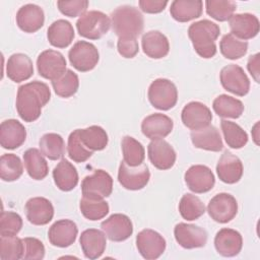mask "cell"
<instances>
[{
  "instance_id": "1",
  "label": "cell",
  "mask_w": 260,
  "mask_h": 260,
  "mask_svg": "<svg viewBox=\"0 0 260 260\" xmlns=\"http://www.w3.org/2000/svg\"><path fill=\"white\" fill-rule=\"evenodd\" d=\"M51 98L49 86L39 80L20 85L16 94V111L24 122H34L42 114V108Z\"/></svg>"
},
{
  "instance_id": "2",
  "label": "cell",
  "mask_w": 260,
  "mask_h": 260,
  "mask_svg": "<svg viewBox=\"0 0 260 260\" xmlns=\"http://www.w3.org/2000/svg\"><path fill=\"white\" fill-rule=\"evenodd\" d=\"M219 35V26L208 19L193 22L188 28V37L194 50L204 59L212 58L216 54L215 41Z\"/></svg>"
},
{
  "instance_id": "3",
  "label": "cell",
  "mask_w": 260,
  "mask_h": 260,
  "mask_svg": "<svg viewBox=\"0 0 260 260\" xmlns=\"http://www.w3.org/2000/svg\"><path fill=\"white\" fill-rule=\"evenodd\" d=\"M111 25L118 38L136 39L143 30L144 19L134 6L122 5L111 13Z\"/></svg>"
},
{
  "instance_id": "4",
  "label": "cell",
  "mask_w": 260,
  "mask_h": 260,
  "mask_svg": "<svg viewBox=\"0 0 260 260\" xmlns=\"http://www.w3.org/2000/svg\"><path fill=\"white\" fill-rule=\"evenodd\" d=\"M111 19L107 14L98 10H90L82 14L76 21L78 34L89 40H99L110 29Z\"/></svg>"
},
{
  "instance_id": "5",
  "label": "cell",
  "mask_w": 260,
  "mask_h": 260,
  "mask_svg": "<svg viewBox=\"0 0 260 260\" xmlns=\"http://www.w3.org/2000/svg\"><path fill=\"white\" fill-rule=\"evenodd\" d=\"M147 96L152 107L168 111L177 104L178 89L173 81L166 78H157L150 83Z\"/></svg>"
},
{
  "instance_id": "6",
  "label": "cell",
  "mask_w": 260,
  "mask_h": 260,
  "mask_svg": "<svg viewBox=\"0 0 260 260\" xmlns=\"http://www.w3.org/2000/svg\"><path fill=\"white\" fill-rule=\"evenodd\" d=\"M68 58L76 70L87 72L96 66L100 60V54L93 44L86 41H78L69 50Z\"/></svg>"
},
{
  "instance_id": "7",
  "label": "cell",
  "mask_w": 260,
  "mask_h": 260,
  "mask_svg": "<svg viewBox=\"0 0 260 260\" xmlns=\"http://www.w3.org/2000/svg\"><path fill=\"white\" fill-rule=\"evenodd\" d=\"M113 191V179L104 170H94L81 182V192L83 197L92 199H104L109 197Z\"/></svg>"
},
{
  "instance_id": "8",
  "label": "cell",
  "mask_w": 260,
  "mask_h": 260,
  "mask_svg": "<svg viewBox=\"0 0 260 260\" xmlns=\"http://www.w3.org/2000/svg\"><path fill=\"white\" fill-rule=\"evenodd\" d=\"M222 87L239 96L246 95L250 90V80L244 69L236 64L223 67L219 74Z\"/></svg>"
},
{
  "instance_id": "9",
  "label": "cell",
  "mask_w": 260,
  "mask_h": 260,
  "mask_svg": "<svg viewBox=\"0 0 260 260\" xmlns=\"http://www.w3.org/2000/svg\"><path fill=\"white\" fill-rule=\"evenodd\" d=\"M209 216L216 222L226 223L238 213V202L229 193H218L212 197L207 205Z\"/></svg>"
},
{
  "instance_id": "10",
  "label": "cell",
  "mask_w": 260,
  "mask_h": 260,
  "mask_svg": "<svg viewBox=\"0 0 260 260\" xmlns=\"http://www.w3.org/2000/svg\"><path fill=\"white\" fill-rule=\"evenodd\" d=\"M166 246L165 238L153 230H142L136 236L137 250L146 260H154L160 257L166 250Z\"/></svg>"
},
{
  "instance_id": "11",
  "label": "cell",
  "mask_w": 260,
  "mask_h": 260,
  "mask_svg": "<svg viewBox=\"0 0 260 260\" xmlns=\"http://www.w3.org/2000/svg\"><path fill=\"white\" fill-rule=\"evenodd\" d=\"M150 178V173L145 164L139 166H129L124 160L121 161L118 171V181L127 190L143 189Z\"/></svg>"
},
{
  "instance_id": "12",
  "label": "cell",
  "mask_w": 260,
  "mask_h": 260,
  "mask_svg": "<svg viewBox=\"0 0 260 260\" xmlns=\"http://www.w3.org/2000/svg\"><path fill=\"white\" fill-rule=\"evenodd\" d=\"M37 68L39 74L50 80H55L65 73L66 60L65 57L58 51L46 50L43 51L37 59Z\"/></svg>"
},
{
  "instance_id": "13",
  "label": "cell",
  "mask_w": 260,
  "mask_h": 260,
  "mask_svg": "<svg viewBox=\"0 0 260 260\" xmlns=\"http://www.w3.org/2000/svg\"><path fill=\"white\" fill-rule=\"evenodd\" d=\"M184 179L187 187L197 194L210 191L215 184V178L212 171L203 165L191 166L186 171Z\"/></svg>"
},
{
  "instance_id": "14",
  "label": "cell",
  "mask_w": 260,
  "mask_h": 260,
  "mask_svg": "<svg viewBox=\"0 0 260 260\" xmlns=\"http://www.w3.org/2000/svg\"><path fill=\"white\" fill-rule=\"evenodd\" d=\"M177 243L185 249L204 247L207 242V233L203 228L195 224L180 222L174 229Z\"/></svg>"
},
{
  "instance_id": "15",
  "label": "cell",
  "mask_w": 260,
  "mask_h": 260,
  "mask_svg": "<svg viewBox=\"0 0 260 260\" xmlns=\"http://www.w3.org/2000/svg\"><path fill=\"white\" fill-rule=\"evenodd\" d=\"M107 238L113 242H123L133 234L131 219L122 213H115L101 223Z\"/></svg>"
},
{
  "instance_id": "16",
  "label": "cell",
  "mask_w": 260,
  "mask_h": 260,
  "mask_svg": "<svg viewBox=\"0 0 260 260\" xmlns=\"http://www.w3.org/2000/svg\"><path fill=\"white\" fill-rule=\"evenodd\" d=\"M147 152L150 162L158 170H169L176 162V151L165 139L151 140L147 146Z\"/></svg>"
},
{
  "instance_id": "17",
  "label": "cell",
  "mask_w": 260,
  "mask_h": 260,
  "mask_svg": "<svg viewBox=\"0 0 260 260\" xmlns=\"http://www.w3.org/2000/svg\"><path fill=\"white\" fill-rule=\"evenodd\" d=\"M181 119L187 128L198 130L210 124L212 114L206 105L200 102H190L183 108Z\"/></svg>"
},
{
  "instance_id": "18",
  "label": "cell",
  "mask_w": 260,
  "mask_h": 260,
  "mask_svg": "<svg viewBox=\"0 0 260 260\" xmlns=\"http://www.w3.org/2000/svg\"><path fill=\"white\" fill-rule=\"evenodd\" d=\"M24 211L28 221L35 225H45L54 216L52 202L45 197H32L24 205Z\"/></svg>"
},
{
  "instance_id": "19",
  "label": "cell",
  "mask_w": 260,
  "mask_h": 260,
  "mask_svg": "<svg viewBox=\"0 0 260 260\" xmlns=\"http://www.w3.org/2000/svg\"><path fill=\"white\" fill-rule=\"evenodd\" d=\"M77 234L78 229L74 221L70 219H60L50 226L48 238L53 246L67 248L75 242Z\"/></svg>"
},
{
  "instance_id": "20",
  "label": "cell",
  "mask_w": 260,
  "mask_h": 260,
  "mask_svg": "<svg viewBox=\"0 0 260 260\" xmlns=\"http://www.w3.org/2000/svg\"><path fill=\"white\" fill-rule=\"evenodd\" d=\"M244 168L241 159L229 150H225L218 159L216 173L219 180L225 184H236L243 176Z\"/></svg>"
},
{
  "instance_id": "21",
  "label": "cell",
  "mask_w": 260,
  "mask_h": 260,
  "mask_svg": "<svg viewBox=\"0 0 260 260\" xmlns=\"http://www.w3.org/2000/svg\"><path fill=\"white\" fill-rule=\"evenodd\" d=\"M173 127V120L160 113H154L145 117L141 123L142 133L151 140L165 138L172 132Z\"/></svg>"
},
{
  "instance_id": "22",
  "label": "cell",
  "mask_w": 260,
  "mask_h": 260,
  "mask_svg": "<svg viewBox=\"0 0 260 260\" xmlns=\"http://www.w3.org/2000/svg\"><path fill=\"white\" fill-rule=\"evenodd\" d=\"M214 247L217 253L221 256L234 257L242 250L243 238L238 231L223 228L215 235Z\"/></svg>"
},
{
  "instance_id": "23",
  "label": "cell",
  "mask_w": 260,
  "mask_h": 260,
  "mask_svg": "<svg viewBox=\"0 0 260 260\" xmlns=\"http://www.w3.org/2000/svg\"><path fill=\"white\" fill-rule=\"evenodd\" d=\"M45 22L44 10L36 4H25L16 13V23L18 27L28 34L39 30Z\"/></svg>"
},
{
  "instance_id": "24",
  "label": "cell",
  "mask_w": 260,
  "mask_h": 260,
  "mask_svg": "<svg viewBox=\"0 0 260 260\" xmlns=\"http://www.w3.org/2000/svg\"><path fill=\"white\" fill-rule=\"evenodd\" d=\"M26 139L24 126L15 119H8L0 125V144L5 149H15Z\"/></svg>"
},
{
  "instance_id": "25",
  "label": "cell",
  "mask_w": 260,
  "mask_h": 260,
  "mask_svg": "<svg viewBox=\"0 0 260 260\" xmlns=\"http://www.w3.org/2000/svg\"><path fill=\"white\" fill-rule=\"evenodd\" d=\"M79 243L82 252L87 259H98L106 250V235L100 230L88 229L81 233Z\"/></svg>"
},
{
  "instance_id": "26",
  "label": "cell",
  "mask_w": 260,
  "mask_h": 260,
  "mask_svg": "<svg viewBox=\"0 0 260 260\" xmlns=\"http://www.w3.org/2000/svg\"><path fill=\"white\" fill-rule=\"evenodd\" d=\"M231 34L241 40H250L259 32V20L251 13L234 14L230 19Z\"/></svg>"
},
{
  "instance_id": "27",
  "label": "cell",
  "mask_w": 260,
  "mask_h": 260,
  "mask_svg": "<svg viewBox=\"0 0 260 260\" xmlns=\"http://www.w3.org/2000/svg\"><path fill=\"white\" fill-rule=\"evenodd\" d=\"M191 141L196 148L204 150L217 152L223 148L222 139L218 129L210 124L201 129L192 130Z\"/></svg>"
},
{
  "instance_id": "28",
  "label": "cell",
  "mask_w": 260,
  "mask_h": 260,
  "mask_svg": "<svg viewBox=\"0 0 260 260\" xmlns=\"http://www.w3.org/2000/svg\"><path fill=\"white\" fill-rule=\"evenodd\" d=\"M34 74V65L30 58L22 53L12 54L6 63V75L14 82L27 80Z\"/></svg>"
},
{
  "instance_id": "29",
  "label": "cell",
  "mask_w": 260,
  "mask_h": 260,
  "mask_svg": "<svg viewBox=\"0 0 260 260\" xmlns=\"http://www.w3.org/2000/svg\"><path fill=\"white\" fill-rule=\"evenodd\" d=\"M142 50L144 54L152 59L166 57L170 51L168 38L158 30H149L142 36Z\"/></svg>"
},
{
  "instance_id": "30",
  "label": "cell",
  "mask_w": 260,
  "mask_h": 260,
  "mask_svg": "<svg viewBox=\"0 0 260 260\" xmlns=\"http://www.w3.org/2000/svg\"><path fill=\"white\" fill-rule=\"evenodd\" d=\"M203 2L201 0H175L171 3V16L179 22H187L201 16Z\"/></svg>"
},
{
  "instance_id": "31",
  "label": "cell",
  "mask_w": 260,
  "mask_h": 260,
  "mask_svg": "<svg viewBox=\"0 0 260 260\" xmlns=\"http://www.w3.org/2000/svg\"><path fill=\"white\" fill-rule=\"evenodd\" d=\"M75 32L72 24L65 19H58L54 21L47 30V38L49 43L56 48L68 47L73 39Z\"/></svg>"
},
{
  "instance_id": "32",
  "label": "cell",
  "mask_w": 260,
  "mask_h": 260,
  "mask_svg": "<svg viewBox=\"0 0 260 260\" xmlns=\"http://www.w3.org/2000/svg\"><path fill=\"white\" fill-rule=\"evenodd\" d=\"M53 179L60 190L68 192L78 184V173L70 161L62 158L53 170Z\"/></svg>"
},
{
  "instance_id": "33",
  "label": "cell",
  "mask_w": 260,
  "mask_h": 260,
  "mask_svg": "<svg viewBox=\"0 0 260 260\" xmlns=\"http://www.w3.org/2000/svg\"><path fill=\"white\" fill-rule=\"evenodd\" d=\"M26 172L34 180H43L49 173V166L44 154L37 148H29L23 153Z\"/></svg>"
},
{
  "instance_id": "34",
  "label": "cell",
  "mask_w": 260,
  "mask_h": 260,
  "mask_svg": "<svg viewBox=\"0 0 260 260\" xmlns=\"http://www.w3.org/2000/svg\"><path fill=\"white\" fill-rule=\"evenodd\" d=\"M212 108L215 114L221 118L238 119L244 112L243 103L228 94H220L216 96L212 103Z\"/></svg>"
},
{
  "instance_id": "35",
  "label": "cell",
  "mask_w": 260,
  "mask_h": 260,
  "mask_svg": "<svg viewBox=\"0 0 260 260\" xmlns=\"http://www.w3.org/2000/svg\"><path fill=\"white\" fill-rule=\"evenodd\" d=\"M41 152L51 160L62 158L65 154V142L57 133L44 134L39 141Z\"/></svg>"
},
{
  "instance_id": "36",
  "label": "cell",
  "mask_w": 260,
  "mask_h": 260,
  "mask_svg": "<svg viewBox=\"0 0 260 260\" xmlns=\"http://www.w3.org/2000/svg\"><path fill=\"white\" fill-rule=\"evenodd\" d=\"M78 131L82 143L91 151L103 150L108 145V134L101 126L92 125Z\"/></svg>"
},
{
  "instance_id": "37",
  "label": "cell",
  "mask_w": 260,
  "mask_h": 260,
  "mask_svg": "<svg viewBox=\"0 0 260 260\" xmlns=\"http://www.w3.org/2000/svg\"><path fill=\"white\" fill-rule=\"evenodd\" d=\"M219 50L224 58L237 60L246 55L248 51V42L241 40L232 34H226L219 42Z\"/></svg>"
},
{
  "instance_id": "38",
  "label": "cell",
  "mask_w": 260,
  "mask_h": 260,
  "mask_svg": "<svg viewBox=\"0 0 260 260\" xmlns=\"http://www.w3.org/2000/svg\"><path fill=\"white\" fill-rule=\"evenodd\" d=\"M220 128L222 131L224 140L230 147L234 149H239L244 147L247 144L248 134L237 123L228 121V120H221Z\"/></svg>"
},
{
  "instance_id": "39",
  "label": "cell",
  "mask_w": 260,
  "mask_h": 260,
  "mask_svg": "<svg viewBox=\"0 0 260 260\" xmlns=\"http://www.w3.org/2000/svg\"><path fill=\"white\" fill-rule=\"evenodd\" d=\"M122 153L124 161L132 167L143 164L145 150L142 144L131 136H125L122 139Z\"/></svg>"
},
{
  "instance_id": "40",
  "label": "cell",
  "mask_w": 260,
  "mask_h": 260,
  "mask_svg": "<svg viewBox=\"0 0 260 260\" xmlns=\"http://www.w3.org/2000/svg\"><path fill=\"white\" fill-rule=\"evenodd\" d=\"M179 212L186 220H195L202 216L205 212L203 202L197 196L187 193L184 194L179 203Z\"/></svg>"
},
{
  "instance_id": "41",
  "label": "cell",
  "mask_w": 260,
  "mask_h": 260,
  "mask_svg": "<svg viewBox=\"0 0 260 260\" xmlns=\"http://www.w3.org/2000/svg\"><path fill=\"white\" fill-rule=\"evenodd\" d=\"M23 166L20 158L14 153H5L0 158V177L5 182H12L20 178Z\"/></svg>"
},
{
  "instance_id": "42",
  "label": "cell",
  "mask_w": 260,
  "mask_h": 260,
  "mask_svg": "<svg viewBox=\"0 0 260 260\" xmlns=\"http://www.w3.org/2000/svg\"><path fill=\"white\" fill-rule=\"evenodd\" d=\"M55 93L61 98H70L76 93L79 87V79L76 73L67 69L63 75L52 81Z\"/></svg>"
},
{
  "instance_id": "43",
  "label": "cell",
  "mask_w": 260,
  "mask_h": 260,
  "mask_svg": "<svg viewBox=\"0 0 260 260\" xmlns=\"http://www.w3.org/2000/svg\"><path fill=\"white\" fill-rule=\"evenodd\" d=\"M24 245L22 239L15 236L0 237V258L1 260H17L23 257Z\"/></svg>"
},
{
  "instance_id": "44",
  "label": "cell",
  "mask_w": 260,
  "mask_h": 260,
  "mask_svg": "<svg viewBox=\"0 0 260 260\" xmlns=\"http://www.w3.org/2000/svg\"><path fill=\"white\" fill-rule=\"evenodd\" d=\"M79 208L82 215L89 220H99L109 213V204L104 199H92L82 197L80 199Z\"/></svg>"
},
{
  "instance_id": "45",
  "label": "cell",
  "mask_w": 260,
  "mask_h": 260,
  "mask_svg": "<svg viewBox=\"0 0 260 260\" xmlns=\"http://www.w3.org/2000/svg\"><path fill=\"white\" fill-rule=\"evenodd\" d=\"M206 13L217 21L230 20L236 11L237 4L231 0H207L205 1Z\"/></svg>"
},
{
  "instance_id": "46",
  "label": "cell",
  "mask_w": 260,
  "mask_h": 260,
  "mask_svg": "<svg viewBox=\"0 0 260 260\" xmlns=\"http://www.w3.org/2000/svg\"><path fill=\"white\" fill-rule=\"evenodd\" d=\"M67 152L68 156L75 162L86 161L93 153L89 150L81 141L78 129L72 131L68 137L67 142Z\"/></svg>"
},
{
  "instance_id": "47",
  "label": "cell",
  "mask_w": 260,
  "mask_h": 260,
  "mask_svg": "<svg viewBox=\"0 0 260 260\" xmlns=\"http://www.w3.org/2000/svg\"><path fill=\"white\" fill-rule=\"evenodd\" d=\"M22 228L21 216L13 211H2L0 217V235L15 236Z\"/></svg>"
},
{
  "instance_id": "48",
  "label": "cell",
  "mask_w": 260,
  "mask_h": 260,
  "mask_svg": "<svg viewBox=\"0 0 260 260\" xmlns=\"http://www.w3.org/2000/svg\"><path fill=\"white\" fill-rule=\"evenodd\" d=\"M88 4L89 3L87 0H60L57 2V6L60 12L69 17H76L84 14Z\"/></svg>"
},
{
  "instance_id": "49",
  "label": "cell",
  "mask_w": 260,
  "mask_h": 260,
  "mask_svg": "<svg viewBox=\"0 0 260 260\" xmlns=\"http://www.w3.org/2000/svg\"><path fill=\"white\" fill-rule=\"evenodd\" d=\"M24 252L22 259L25 260H41L45 257V246L37 238L27 237L22 239Z\"/></svg>"
},
{
  "instance_id": "50",
  "label": "cell",
  "mask_w": 260,
  "mask_h": 260,
  "mask_svg": "<svg viewBox=\"0 0 260 260\" xmlns=\"http://www.w3.org/2000/svg\"><path fill=\"white\" fill-rule=\"evenodd\" d=\"M119 54L124 58H133L139 51L138 42L134 38H119L117 42Z\"/></svg>"
},
{
  "instance_id": "51",
  "label": "cell",
  "mask_w": 260,
  "mask_h": 260,
  "mask_svg": "<svg viewBox=\"0 0 260 260\" xmlns=\"http://www.w3.org/2000/svg\"><path fill=\"white\" fill-rule=\"evenodd\" d=\"M140 9L146 13H159L168 5V1L162 0H140L138 2Z\"/></svg>"
},
{
  "instance_id": "52",
  "label": "cell",
  "mask_w": 260,
  "mask_h": 260,
  "mask_svg": "<svg viewBox=\"0 0 260 260\" xmlns=\"http://www.w3.org/2000/svg\"><path fill=\"white\" fill-rule=\"evenodd\" d=\"M259 53L252 55L248 59L247 68L252 75V77L255 79L256 82H259Z\"/></svg>"
},
{
  "instance_id": "53",
  "label": "cell",
  "mask_w": 260,
  "mask_h": 260,
  "mask_svg": "<svg viewBox=\"0 0 260 260\" xmlns=\"http://www.w3.org/2000/svg\"><path fill=\"white\" fill-rule=\"evenodd\" d=\"M258 125H259V123H256L255 126L253 127V130H252L253 138H254V141H255L256 144H259V142H258Z\"/></svg>"
}]
</instances>
